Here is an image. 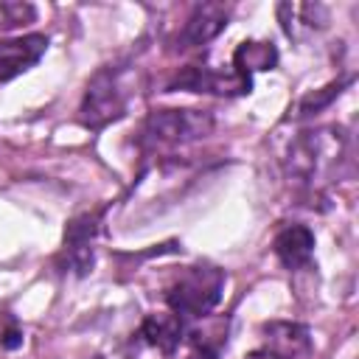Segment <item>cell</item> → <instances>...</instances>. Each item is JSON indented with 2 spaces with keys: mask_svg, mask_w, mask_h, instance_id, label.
<instances>
[{
  "mask_svg": "<svg viewBox=\"0 0 359 359\" xmlns=\"http://www.w3.org/2000/svg\"><path fill=\"white\" fill-rule=\"evenodd\" d=\"M345 160V132L337 126H320L300 132L286 151V171L303 185H320L339 171Z\"/></svg>",
  "mask_w": 359,
  "mask_h": 359,
  "instance_id": "1",
  "label": "cell"
},
{
  "mask_svg": "<svg viewBox=\"0 0 359 359\" xmlns=\"http://www.w3.org/2000/svg\"><path fill=\"white\" fill-rule=\"evenodd\" d=\"M222 292H224V272L210 264H194L182 275H177V280L168 286L165 303L177 317L199 320L213 311V306L222 300Z\"/></svg>",
  "mask_w": 359,
  "mask_h": 359,
  "instance_id": "2",
  "label": "cell"
},
{
  "mask_svg": "<svg viewBox=\"0 0 359 359\" xmlns=\"http://www.w3.org/2000/svg\"><path fill=\"white\" fill-rule=\"evenodd\" d=\"M213 118L205 109H154L143 123V140L149 146H185L208 137Z\"/></svg>",
  "mask_w": 359,
  "mask_h": 359,
  "instance_id": "3",
  "label": "cell"
},
{
  "mask_svg": "<svg viewBox=\"0 0 359 359\" xmlns=\"http://www.w3.org/2000/svg\"><path fill=\"white\" fill-rule=\"evenodd\" d=\"M126 109V90L121 81V73L112 67L98 70L87 90H84V101L79 107V118L87 129H104L107 123L118 121Z\"/></svg>",
  "mask_w": 359,
  "mask_h": 359,
  "instance_id": "4",
  "label": "cell"
},
{
  "mask_svg": "<svg viewBox=\"0 0 359 359\" xmlns=\"http://www.w3.org/2000/svg\"><path fill=\"white\" fill-rule=\"evenodd\" d=\"M48 50L45 34H25L0 42V81H11L28 67H34Z\"/></svg>",
  "mask_w": 359,
  "mask_h": 359,
  "instance_id": "5",
  "label": "cell"
},
{
  "mask_svg": "<svg viewBox=\"0 0 359 359\" xmlns=\"http://www.w3.org/2000/svg\"><path fill=\"white\" fill-rule=\"evenodd\" d=\"M230 8L224 3H199L194 6L191 17L185 20V28L180 34V48H199L208 45L213 36H219L227 25Z\"/></svg>",
  "mask_w": 359,
  "mask_h": 359,
  "instance_id": "6",
  "label": "cell"
},
{
  "mask_svg": "<svg viewBox=\"0 0 359 359\" xmlns=\"http://www.w3.org/2000/svg\"><path fill=\"white\" fill-rule=\"evenodd\" d=\"M264 351H269L278 359H309L311 353V337L309 328L300 323L275 320L264 325Z\"/></svg>",
  "mask_w": 359,
  "mask_h": 359,
  "instance_id": "7",
  "label": "cell"
},
{
  "mask_svg": "<svg viewBox=\"0 0 359 359\" xmlns=\"http://www.w3.org/2000/svg\"><path fill=\"white\" fill-rule=\"evenodd\" d=\"M98 233V219L84 213V216H76L67 230H65V250H67V258H70V266L84 275L90 266H93V238Z\"/></svg>",
  "mask_w": 359,
  "mask_h": 359,
  "instance_id": "8",
  "label": "cell"
},
{
  "mask_svg": "<svg viewBox=\"0 0 359 359\" xmlns=\"http://www.w3.org/2000/svg\"><path fill=\"white\" fill-rule=\"evenodd\" d=\"M272 247H275L278 261L286 269H300V266L311 264V255H314V233L306 224H289V227H283L275 236Z\"/></svg>",
  "mask_w": 359,
  "mask_h": 359,
  "instance_id": "9",
  "label": "cell"
},
{
  "mask_svg": "<svg viewBox=\"0 0 359 359\" xmlns=\"http://www.w3.org/2000/svg\"><path fill=\"white\" fill-rule=\"evenodd\" d=\"M278 65V50L272 42L264 39H247L233 50V73L244 81L252 84V73L272 70Z\"/></svg>",
  "mask_w": 359,
  "mask_h": 359,
  "instance_id": "10",
  "label": "cell"
},
{
  "mask_svg": "<svg viewBox=\"0 0 359 359\" xmlns=\"http://www.w3.org/2000/svg\"><path fill=\"white\" fill-rule=\"evenodd\" d=\"M140 337L163 351V353H174L185 337V323L182 317H177L174 311H160V314H149L143 323H140Z\"/></svg>",
  "mask_w": 359,
  "mask_h": 359,
  "instance_id": "11",
  "label": "cell"
},
{
  "mask_svg": "<svg viewBox=\"0 0 359 359\" xmlns=\"http://www.w3.org/2000/svg\"><path fill=\"white\" fill-rule=\"evenodd\" d=\"M325 8L323 6H311V3H280L278 6V17L283 22V31L292 39H300V28L306 31H317L325 25Z\"/></svg>",
  "mask_w": 359,
  "mask_h": 359,
  "instance_id": "12",
  "label": "cell"
},
{
  "mask_svg": "<svg viewBox=\"0 0 359 359\" xmlns=\"http://www.w3.org/2000/svg\"><path fill=\"white\" fill-rule=\"evenodd\" d=\"M339 87H342V81H331L328 87H323V90H317V93H311V95H306V98L300 101V115H311V112L328 107L331 98L339 95Z\"/></svg>",
  "mask_w": 359,
  "mask_h": 359,
  "instance_id": "13",
  "label": "cell"
},
{
  "mask_svg": "<svg viewBox=\"0 0 359 359\" xmlns=\"http://www.w3.org/2000/svg\"><path fill=\"white\" fill-rule=\"evenodd\" d=\"M0 14L6 17V25H22L36 17L34 6L28 3H0Z\"/></svg>",
  "mask_w": 359,
  "mask_h": 359,
  "instance_id": "14",
  "label": "cell"
},
{
  "mask_svg": "<svg viewBox=\"0 0 359 359\" xmlns=\"http://www.w3.org/2000/svg\"><path fill=\"white\" fill-rule=\"evenodd\" d=\"M17 345H22V334H20L17 328H8V331H6V337H3V348H8V351H11V348H17Z\"/></svg>",
  "mask_w": 359,
  "mask_h": 359,
  "instance_id": "15",
  "label": "cell"
},
{
  "mask_svg": "<svg viewBox=\"0 0 359 359\" xmlns=\"http://www.w3.org/2000/svg\"><path fill=\"white\" fill-rule=\"evenodd\" d=\"M247 359H278V356H272L269 351H258V353H252V356H247Z\"/></svg>",
  "mask_w": 359,
  "mask_h": 359,
  "instance_id": "16",
  "label": "cell"
}]
</instances>
